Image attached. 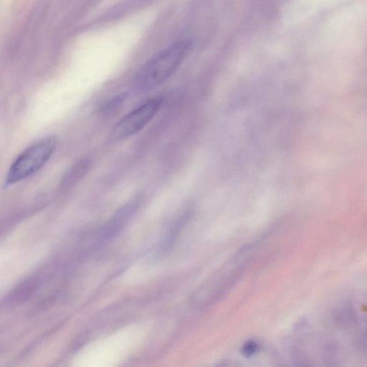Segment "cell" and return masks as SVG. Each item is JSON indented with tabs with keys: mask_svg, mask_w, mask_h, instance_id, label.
<instances>
[{
	"mask_svg": "<svg viewBox=\"0 0 367 367\" xmlns=\"http://www.w3.org/2000/svg\"><path fill=\"white\" fill-rule=\"evenodd\" d=\"M192 49V42L180 40L158 52L135 73L133 86L138 91L152 89L167 81Z\"/></svg>",
	"mask_w": 367,
	"mask_h": 367,
	"instance_id": "obj_1",
	"label": "cell"
},
{
	"mask_svg": "<svg viewBox=\"0 0 367 367\" xmlns=\"http://www.w3.org/2000/svg\"><path fill=\"white\" fill-rule=\"evenodd\" d=\"M56 138L48 136L24 150L10 166L6 178L7 185L22 181L40 169L52 156Z\"/></svg>",
	"mask_w": 367,
	"mask_h": 367,
	"instance_id": "obj_2",
	"label": "cell"
},
{
	"mask_svg": "<svg viewBox=\"0 0 367 367\" xmlns=\"http://www.w3.org/2000/svg\"><path fill=\"white\" fill-rule=\"evenodd\" d=\"M162 104L163 99L161 97L153 98L144 102L114 125L111 130V137L122 140L141 132L154 118Z\"/></svg>",
	"mask_w": 367,
	"mask_h": 367,
	"instance_id": "obj_3",
	"label": "cell"
},
{
	"mask_svg": "<svg viewBox=\"0 0 367 367\" xmlns=\"http://www.w3.org/2000/svg\"><path fill=\"white\" fill-rule=\"evenodd\" d=\"M258 350V346L256 342L253 341H248L245 343L242 349L243 354L246 357H250L255 354Z\"/></svg>",
	"mask_w": 367,
	"mask_h": 367,
	"instance_id": "obj_4",
	"label": "cell"
},
{
	"mask_svg": "<svg viewBox=\"0 0 367 367\" xmlns=\"http://www.w3.org/2000/svg\"><path fill=\"white\" fill-rule=\"evenodd\" d=\"M126 96L125 93H122V94H120L118 95V96H116V97L111 99L108 103L105 105L104 108H103V109L104 108V110H110L111 108L116 107V106L119 105L120 103H122L123 100H125V99H126Z\"/></svg>",
	"mask_w": 367,
	"mask_h": 367,
	"instance_id": "obj_5",
	"label": "cell"
}]
</instances>
